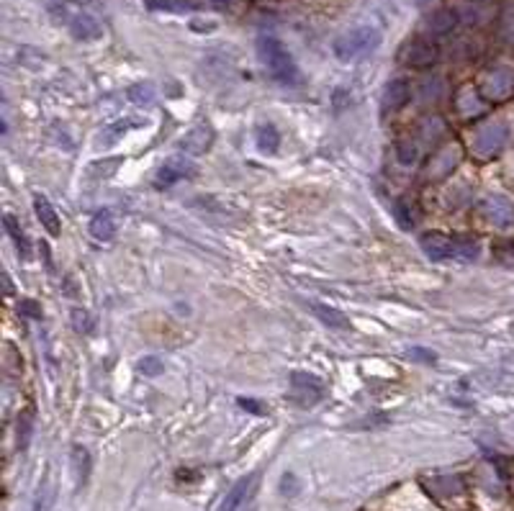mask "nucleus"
<instances>
[{
  "label": "nucleus",
  "mask_w": 514,
  "mask_h": 511,
  "mask_svg": "<svg viewBox=\"0 0 514 511\" xmlns=\"http://www.w3.org/2000/svg\"><path fill=\"white\" fill-rule=\"evenodd\" d=\"M416 160V150L414 147H407V144H402L399 147V162L402 164H411Z\"/></svg>",
  "instance_id": "obj_23"
},
{
  "label": "nucleus",
  "mask_w": 514,
  "mask_h": 511,
  "mask_svg": "<svg viewBox=\"0 0 514 511\" xmlns=\"http://www.w3.org/2000/svg\"><path fill=\"white\" fill-rule=\"evenodd\" d=\"M257 52H260L262 64L270 70L278 83H286V85H293L298 83V67L291 57V52L283 47L275 36H260L257 39Z\"/></svg>",
  "instance_id": "obj_1"
},
{
  "label": "nucleus",
  "mask_w": 514,
  "mask_h": 511,
  "mask_svg": "<svg viewBox=\"0 0 514 511\" xmlns=\"http://www.w3.org/2000/svg\"><path fill=\"white\" fill-rule=\"evenodd\" d=\"M214 3H216L218 8H232L234 3H237V0H214Z\"/></svg>",
  "instance_id": "obj_25"
},
{
  "label": "nucleus",
  "mask_w": 514,
  "mask_h": 511,
  "mask_svg": "<svg viewBox=\"0 0 514 511\" xmlns=\"http://www.w3.org/2000/svg\"><path fill=\"white\" fill-rule=\"evenodd\" d=\"M257 147L262 152H268V155H273L281 147V134H278V128L273 124H260L257 126Z\"/></svg>",
  "instance_id": "obj_13"
},
{
  "label": "nucleus",
  "mask_w": 514,
  "mask_h": 511,
  "mask_svg": "<svg viewBox=\"0 0 514 511\" xmlns=\"http://www.w3.org/2000/svg\"><path fill=\"white\" fill-rule=\"evenodd\" d=\"M3 224H6V232L11 234V239H13L21 260H31V244H28V239H26V234H23L18 219H16L13 213H6V216H3Z\"/></svg>",
  "instance_id": "obj_8"
},
{
  "label": "nucleus",
  "mask_w": 514,
  "mask_h": 511,
  "mask_svg": "<svg viewBox=\"0 0 514 511\" xmlns=\"http://www.w3.org/2000/svg\"><path fill=\"white\" fill-rule=\"evenodd\" d=\"M437 59V47L430 42H424V39H416L407 47L404 52V62L411 64V67H427Z\"/></svg>",
  "instance_id": "obj_6"
},
{
  "label": "nucleus",
  "mask_w": 514,
  "mask_h": 511,
  "mask_svg": "<svg viewBox=\"0 0 514 511\" xmlns=\"http://www.w3.org/2000/svg\"><path fill=\"white\" fill-rule=\"evenodd\" d=\"M240 406H242V409H250V411H257V414L265 411V409H262V406H257V401H252V398H240Z\"/></svg>",
  "instance_id": "obj_24"
},
{
  "label": "nucleus",
  "mask_w": 514,
  "mask_h": 511,
  "mask_svg": "<svg viewBox=\"0 0 514 511\" xmlns=\"http://www.w3.org/2000/svg\"><path fill=\"white\" fill-rule=\"evenodd\" d=\"M18 311L23 313V316H31V319H42V308H39V303H34V301H21L18 303Z\"/></svg>",
  "instance_id": "obj_21"
},
{
  "label": "nucleus",
  "mask_w": 514,
  "mask_h": 511,
  "mask_svg": "<svg viewBox=\"0 0 514 511\" xmlns=\"http://www.w3.org/2000/svg\"><path fill=\"white\" fill-rule=\"evenodd\" d=\"M188 172H193L190 164L180 162V160H170V162H165L163 167H160V172H157V185H160V188L173 185L183 178V175H188Z\"/></svg>",
  "instance_id": "obj_10"
},
{
  "label": "nucleus",
  "mask_w": 514,
  "mask_h": 511,
  "mask_svg": "<svg viewBox=\"0 0 514 511\" xmlns=\"http://www.w3.org/2000/svg\"><path fill=\"white\" fill-rule=\"evenodd\" d=\"M479 252V247H476V241H468V239H458L455 241V255L465 257V260H471L473 255Z\"/></svg>",
  "instance_id": "obj_20"
},
{
  "label": "nucleus",
  "mask_w": 514,
  "mask_h": 511,
  "mask_svg": "<svg viewBox=\"0 0 514 511\" xmlns=\"http://www.w3.org/2000/svg\"><path fill=\"white\" fill-rule=\"evenodd\" d=\"M394 216H396V221H399V227L402 229H411V213H409V208H407L404 200H396L394 203Z\"/></svg>",
  "instance_id": "obj_18"
},
{
  "label": "nucleus",
  "mask_w": 514,
  "mask_h": 511,
  "mask_svg": "<svg viewBox=\"0 0 514 511\" xmlns=\"http://www.w3.org/2000/svg\"><path fill=\"white\" fill-rule=\"evenodd\" d=\"M149 11H163V13H188L198 11V3L193 0H147Z\"/></svg>",
  "instance_id": "obj_12"
},
{
  "label": "nucleus",
  "mask_w": 514,
  "mask_h": 511,
  "mask_svg": "<svg viewBox=\"0 0 514 511\" xmlns=\"http://www.w3.org/2000/svg\"><path fill=\"white\" fill-rule=\"evenodd\" d=\"M311 311L317 313V316L325 321L327 327H332V329H350V319H347V316L339 311V308H334V306L311 303Z\"/></svg>",
  "instance_id": "obj_11"
},
{
  "label": "nucleus",
  "mask_w": 514,
  "mask_h": 511,
  "mask_svg": "<svg viewBox=\"0 0 514 511\" xmlns=\"http://www.w3.org/2000/svg\"><path fill=\"white\" fill-rule=\"evenodd\" d=\"M252 493H255V476L242 478V481L229 491V496L224 498V504H221L218 511H245L247 504L252 501Z\"/></svg>",
  "instance_id": "obj_5"
},
{
  "label": "nucleus",
  "mask_w": 514,
  "mask_h": 511,
  "mask_svg": "<svg viewBox=\"0 0 514 511\" xmlns=\"http://www.w3.org/2000/svg\"><path fill=\"white\" fill-rule=\"evenodd\" d=\"M139 370L144 375H160V373H163V362L157 360V357H144V360L139 362Z\"/></svg>",
  "instance_id": "obj_19"
},
{
  "label": "nucleus",
  "mask_w": 514,
  "mask_h": 511,
  "mask_svg": "<svg viewBox=\"0 0 514 511\" xmlns=\"http://www.w3.org/2000/svg\"><path fill=\"white\" fill-rule=\"evenodd\" d=\"M90 234L95 236V239H103V241L116 236V221H113V213L108 211V208L98 211L90 219Z\"/></svg>",
  "instance_id": "obj_9"
},
{
  "label": "nucleus",
  "mask_w": 514,
  "mask_h": 511,
  "mask_svg": "<svg viewBox=\"0 0 514 511\" xmlns=\"http://www.w3.org/2000/svg\"><path fill=\"white\" fill-rule=\"evenodd\" d=\"M409 100V83L404 78H396L391 80L383 90V100H380V111L383 114H396L399 108L407 106Z\"/></svg>",
  "instance_id": "obj_4"
},
{
  "label": "nucleus",
  "mask_w": 514,
  "mask_h": 511,
  "mask_svg": "<svg viewBox=\"0 0 514 511\" xmlns=\"http://www.w3.org/2000/svg\"><path fill=\"white\" fill-rule=\"evenodd\" d=\"M455 23H458V16H455V11H448V8H443V11L432 13L430 31H432V34H448V31L455 29Z\"/></svg>",
  "instance_id": "obj_14"
},
{
  "label": "nucleus",
  "mask_w": 514,
  "mask_h": 511,
  "mask_svg": "<svg viewBox=\"0 0 514 511\" xmlns=\"http://www.w3.org/2000/svg\"><path fill=\"white\" fill-rule=\"evenodd\" d=\"M419 244H422L424 255L430 257V260H435V263H443V260H448V257L455 255V239L440 234V232H430V234H424L422 239H419Z\"/></svg>",
  "instance_id": "obj_3"
},
{
  "label": "nucleus",
  "mask_w": 514,
  "mask_h": 511,
  "mask_svg": "<svg viewBox=\"0 0 514 511\" xmlns=\"http://www.w3.org/2000/svg\"><path fill=\"white\" fill-rule=\"evenodd\" d=\"M380 44V34L370 26H360V29H352L347 34H342L334 42V54L342 62H350L355 57H363L368 52H373Z\"/></svg>",
  "instance_id": "obj_2"
},
{
  "label": "nucleus",
  "mask_w": 514,
  "mask_h": 511,
  "mask_svg": "<svg viewBox=\"0 0 514 511\" xmlns=\"http://www.w3.org/2000/svg\"><path fill=\"white\" fill-rule=\"evenodd\" d=\"M121 164V157H111V160H100V162H93L90 170H98L100 172V180L103 178H113V172L119 170Z\"/></svg>",
  "instance_id": "obj_17"
},
{
  "label": "nucleus",
  "mask_w": 514,
  "mask_h": 511,
  "mask_svg": "<svg viewBox=\"0 0 514 511\" xmlns=\"http://www.w3.org/2000/svg\"><path fill=\"white\" fill-rule=\"evenodd\" d=\"M34 211H36V216H39V221H42V227L47 229L52 236H59L62 224H59V216H57V211L52 208L49 200H47V196L36 193L34 196Z\"/></svg>",
  "instance_id": "obj_7"
},
{
  "label": "nucleus",
  "mask_w": 514,
  "mask_h": 511,
  "mask_svg": "<svg viewBox=\"0 0 514 511\" xmlns=\"http://www.w3.org/2000/svg\"><path fill=\"white\" fill-rule=\"evenodd\" d=\"M72 34L78 36V39H98L100 36V26L93 21L90 16H75L72 18Z\"/></svg>",
  "instance_id": "obj_15"
},
{
  "label": "nucleus",
  "mask_w": 514,
  "mask_h": 511,
  "mask_svg": "<svg viewBox=\"0 0 514 511\" xmlns=\"http://www.w3.org/2000/svg\"><path fill=\"white\" fill-rule=\"evenodd\" d=\"M409 357H416V360H424V362H435L437 355L432 349H422V347H411L409 349Z\"/></svg>",
  "instance_id": "obj_22"
},
{
  "label": "nucleus",
  "mask_w": 514,
  "mask_h": 511,
  "mask_svg": "<svg viewBox=\"0 0 514 511\" xmlns=\"http://www.w3.org/2000/svg\"><path fill=\"white\" fill-rule=\"evenodd\" d=\"M291 380H293V388H296V391H311L317 398L322 396V380H319L317 375H309V373H293Z\"/></svg>",
  "instance_id": "obj_16"
}]
</instances>
